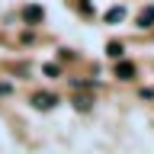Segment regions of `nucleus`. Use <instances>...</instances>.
Masks as SVG:
<instances>
[{
  "label": "nucleus",
  "mask_w": 154,
  "mask_h": 154,
  "mask_svg": "<svg viewBox=\"0 0 154 154\" xmlns=\"http://www.w3.org/2000/svg\"><path fill=\"white\" fill-rule=\"evenodd\" d=\"M103 19H106V23H119V19H125V7H112Z\"/></svg>",
  "instance_id": "nucleus-6"
},
{
  "label": "nucleus",
  "mask_w": 154,
  "mask_h": 154,
  "mask_svg": "<svg viewBox=\"0 0 154 154\" xmlns=\"http://www.w3.org/2000/svg\"><path fill=\"white\" fill-rule=\"evenodd\" d=\"M116 77H119V80H132V77H135V64L119 58V64H116Z\"/></svg>",
  "instance_id": "nucleus-4"
},
{
  "label": "nucleus",
  "mask_w": 154,
  "mask_h": 154,
  "mask_svg": "<svg viewBox=\"0 0 154 154\" xmlns=\"http://www.w3.org/2000/svg\"><path fill=\"white\" fill-rule=\"evenodd\" d=\"M42 71H45V77H61V67L58 64H45Z\"/></svg>",
  "instance_id": "nucleus-8"
},
{
  "label": "nucleus",
  "mask_w": 154,
  "mask_h": 154,
  "mask_svg": "<svg viewBox=\"0 0 154 154\" xmlns=\"http://www.w3.org/2000/svg\"><path fill=\"white\" fill-rule=\"evenodd\" d=\"M135 26H138V29H154V3H148V7H141V13H138V19H135Z\"/></svg>",
  "instance_id": "nucleus-2"
},
{
  "label": "nucleus",
  "mask_w": 154,
  "mask_h": 154,
  "mask_svg": "<svg viewBox=\"0 0 154 154\" xmlns=\"http://www.w3.org/2000/svg\"><path fill=\"white\" fill-rule=\"evenodd\" d=\"M23 19H26L29 26H38V23L45 19V10L38 7V3H32V7H26V10H23Z\"/></svg>",
  "instance_id": "nucleus-3"
},
{
  "label": "nucleus",
  "mask_w": 154,
  "mask_h": 154,
  "mask_svg": "<svg viewBox=\"0 0 154 154\" xmlns=\"http://www.w3.org/2000/svg\"><path fill=\"white\" fill-rule=\"evenodd\" d=\"M10 90H13V87H10V84H0V96H7Z\"/></svg>",
  "instance_id": "nucleus-9"
},
{
  "label": "nucleus",
  "mask_w": 154,
  "mask_h": 154,
  "mask_svg": "<svg viewBox=\"0 0 154 154\" xmlns=\"http://www.w3.org/2000/svg\"><path fill=\"white\" fill-rule=\"evenodd\" d=\"M122 51H125V45H122V42H109V45H106V55H109V58H116V61L122 58Z\"/></svg>",
  "instance_id": "nucleus-5"
},
{
  "label": "nucleus",
  "mask_w": 154,
  "mask_h": 154,
  "mask_svg": "<svg viewBox=\"0 0 154 154\" xmlns=\"http://www.w3.org/2000/svg\"><path fill=\"white\" fill-rule=\"evenodd\" d=\"M29 103H32V109H38V112H48V109H55L61 100H58L55 93H48V90H38V93L29 96Z\"/></svg>",
  "instance_id": "nucleus-1"
},
{
  "label": "nucleus",
  "mask_w": 154,
  "mask_h": 154,
  "mask_svg": "<svg viewBox=\"0 0 154 154\" xmlns=\"http://www.w3.org/2000/svg\"><path fill=\"white\" fill-rule=\"evenodd\" d=\"M90 106H93V100H90V96H77V100H74V109H84V112H87Z\"/></svg>",
  "instance_id": "nucleus-7"
}]
</instances>
